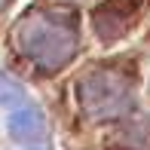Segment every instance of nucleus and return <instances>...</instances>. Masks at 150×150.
Wrapping results in <instances>:
<instances>
[{"instance_id": "obj_2", "label": "nucleus", "mask_w": 150, "mask_h": 150, "mask_svg": "<svg viewBox=\"0 0 150 150\" xmlns=\"http://www.w3.org/2000/svg\"><path fill=\"white\" fill-rule=\"evenodd\" d=\"M77 101L89 120H117L132 107V86L113 67H98L77 83Z\"/></svg>"}, {"instance_id": "obj_4", "label": "nucleus", "mask_w": 150, "mask_h": 150, "mask_svg": "<svg viewBox=\"0 0 150 150\" xmlns=\"http://www.w3.org/2000/svg\"><path fill=\"white\" fill-rule=\"evenodd\" d=\"M28 98L22 80H16L9 71H0V107H22V101Z\"/></svg>"}, {"instance_id": "obj_5", "label": "nucleus", "mask_w": 150, "mask_h": 150, "mask_svg": "<svg viewBox=\"0 0 150 150\" xmlns=\"http://www.w3.org/2000/svg\"><path fill=\"white\" fill-rule=\"evenodd\" d=\"M6 6H9V0H0V12H3V9H6Z\"/></svg>"}, {"instance_id": "obj_1", "label": "nucleus", "mask_w": 150, "mask_h": 150, "mask_svg": "<svg viewBox=\"0 0 150 150\" xmlns=\"http://www.w3.org/2000/svg\"><path fill=\"white\" fill-rule=\"evenodd\" d=\"M16 46L43 71H58L77 49V31L55 12H31L16 25Z\"/></svg>"}, {"instance_id": "obj_3", "label": "nucleus", "mask_w": 150, "mask_h": 150, "mask_svg": "<svg viewBox=\"0 0 150 150\" xmlns=\"http://www.w3.org/2000/svg\"><path fill=\"white\" fill-rule=\"evenodd\" d=\"M9 135L12 138H40L46 135V117L37 107H22L9 117Z\"/></svg>"}]
</instances>
